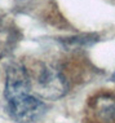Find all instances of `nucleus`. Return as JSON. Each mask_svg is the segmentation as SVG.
I'll use <instances>...</instances> for the list:
<instances>
[{
	"label": "nucleus",
	"mask_w": 115,
	"mask_h": 123,
	"mask_svg": "<svg viewBox=\"0 0 115 123\" xmlns=\"http://www.w3.org/2000/svg\"><path fill=\"white\" fill-rule=\"evenodd\" d=\"M30 84L34 93L44 100H58L67 92L65 76L56 68L47 64H40L34 76L30 75Z\"/></svg>",
	"instance_id": "obj_1"
},
{
	"label": "nucleus",
	"mask_w": 115,
	"mask_h": 123,
	"mask_svg": "<svg viewBox=\"0 0 115 123\" xmlns=\"http://www.w3.org/2000/svg\"><path fill=\"white\" fill-rule=\"evenodd\" d=\"M9 115L17 123H34L45 114L47 106L31 93L21 95L8 100Z\"/></svg>",
	"instance_id": "obj_2"
},
{
	"label": "nucleus",
	"mask_w": 115,
	"mask_h": 123,
	"mask_svg": "<svg viewBox=\"0 0 115 123\" xmlns=\"http://www.w3.org/2000/svg\"><path fill=\"white\" fill-rule=\"evenodd\" d=\"M30 75L29 71L21 64H12L6 69L5 75V88L4 96L8 100H12L17 96L30 93Z\"/></svg>",
	"instance_id": "obj_3"
},
{
	"label": "nucleus",
	"mask_w": 115,
	"mask_h": 123,
	"mask_svg": "<svg viewBox=\"0 0 115 123\" xmlns=\"http://www.w3.org/2000/svg\"><path fill=\"white\" fill-rule=\"evenodd\" d=\"M93 109L97 118L104 122L115 119V98L111 96H100L93 104Z\"/></svg>",
	"instance_id": "obj_4"
},
{
	"label": "nucleus",
	"mask_w": 115,
	"mask_h": 123,
	"mask_svg": "<svg viewBox=\"0 0 115 123\" xmlns=\"http://www.w3.org/2000/svg\"><path fill=\"white\" fill-rule=\"evenodd\" d=\"M17 36L16 32L6 22L0 19V53H6L13 48Z\"/></svg>",
	"instance_id": "obj_5"
},
{
	"label": "nucleus",
	"mask_w": 115,
	"mask_h": 123,
	"mask_svg": "<svg viewBox=\"0 0 115 123\" xmlns=\"http://www.w3.org/2000/svg\"><path fill=\"white\" fill-rule=\"evenodd\" d=\"M98 40L97 36L94 35H81V36H74V38H70L67 40H65L66 44H76V45H91L94 44Z\"/></svg>",
	"instance_id": "obj_6"
},
{
	"label": "nucleus",
	"mask_w": 115,
	"mask_h": 123,
	"mask_svg": "<svg viewBox=\"0 0 115 123\" xmlns=\"http://www.w3.org/2000/svg\"><path fill=\"white\" fill-rule=\"evenodd\" d=\"M113 79H114V80H115V74H114V75H113Z\"/></svg>",
	"instance_id": "obj_7"
}]
</instances>
